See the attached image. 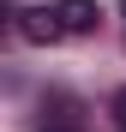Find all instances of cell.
Segmentation results:
<instances>
[{
  "mask_svg": "<svg viewBox=\"0 0 126 132\" xmlns=\"http://www.w3.org/2000/svg\"><path fill=\"white\" fill-rule=\"evenodd\" d=\"M108 114H114V126L126 132V90H114V102H108Z\"/></svg>",
  "mask_w": 126,
  "mask_h": 132,
  "instance_id": "4",
  "label": "cell"
},
{
  "mask_svg": "<svg viewBox=\"0 0 126 132\" xmlns=\"http://www.w3.org/2000/svg\"><path fill=\"white\" fill-rule=\"evenodd\" d=\"M18 36L24 42H60L66 30H60V12L54 6H24L18 12Z\"/></svg>",
  "mask_w": 126,
  "mask_h": 132,
  "instance_id": "1",
  "label": "cell"
},
{
  "mask_svg": "<svg viewBox=\"0 0 126 132\" xmlns=\"http://www.w3.org/2000/svg\"><path fill=\"white\" fill-rule=\"evenodd\" d=\"M60 30H66V36H90L96 24H102V6H96V0H60Z\"/></svg>",
  "mask_w": 126,
  "mask_h": 132,
  "instance_id": "2",
  "label": "cell"
},
{
  "mask_svg": "<svg viewBox=\"0 0 126 132\" xmlns=\"http://www.w3.org/2000/svg\"><path fill=\"white\" fill-rule=\"evenodd\" d=\"M42 114H48V108H42ZM42 132H78V120H72V114H48Z\"/></svg>",
  "mask_w": 126,
  "mask_h": 132,
  "instance_id": "3",
  "label": "cell"
}]
</instances>
